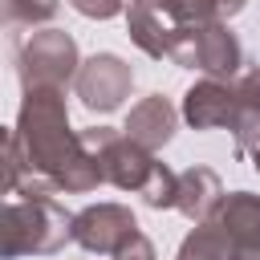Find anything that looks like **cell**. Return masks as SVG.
Masks as SVG:
<instances>
[{
  "instance_id": "6da1fadb",
  "label": "cell",
  "mask_w": 260,
  "mask_h": 260,
  "mask_svg": "<svg viewBox=\"0 0 260 260\" xmlns=\"http://www.w3.org/2000/svg\"><path fill=\"white\" fill-rule=\"evenodd\" d=\"M16 138L20 150L28 158V171L49 179L57 191L69 195H85L102 183L98 158L85 146L81 130L69 126V106H65V89L57 85H32L24 89V102L16 110Z\"/></svg>"
},
{
  "instance_id": "7a4b0ae2",
  "label": "cell",
  "mask_w": 260,
  "mask_h": 260,
  "mask_svg": "<svg viewBox=\"0 0 260 260\" xmlns=\"http://www.w3.org/2000/svg\"><path fill=\"white\" fill-rule=\"evenodd\" d=\"M73 240V215L53 199V191L12 195L0 211V256H53Z\"/></svg>"
},
{
  "instance_id": "3957f363",
  "label": "cell",
  "mask_w": 260,
  "mask_h": 260,
  "mask_svg": "<svg viewBox=\"0 0 260 260\" xmlns=\"http://www.w3.org/2000/svg\"><path fill=\"white\" fill-rule=\"evenodd\" d=\"M167 61L183 65V69H199L207 77H240L244 65V45L240 37L228 28V20H211V24H171V53Z\"/></svg>"
},
{
  "instance_id": "277c9868",
  "label": "cell",
  "mask_w": 260,
  "mask_h": 260,
  "mask_svg": "<svg viewBox=\"0 0 260 260\" xmlns=\"http://www.w3.org/2000/svg\"><path fill=\"white\" fill-rule=\"evenodd\" d=\"M77 69H81V53L65 28H37L32 37L16 41V77L24 89L32 85L65 89L69 81H77Z\"/></svg>"
},
{
  "instance_id": "5b68a950",
  "label": "cell",
  "mask_w": 260,
  "mask_h": 260,
  "mask_svg": "<svg viewBox=\"0 0 260 260\" xmlns=\"http://www.w3.org/2000/svg\"><path fill=\"white\" fill-rule=\"evenodd\" d=\"M81 138L98 158L102 183H110L118 191H138V195L146 191V183L158 167V158L146 146H138L126 130H114V126H89V130H81Z\"/></svg>"
},
{
  "instance_id": "8992f818",
  "label": "cell",
  "mask_w": 260,
  "mask_h": 260,
  "mask_svg": "<svg viewBox=\"0 0 260 260\" xmlns=\"http://www.w3.org/2000/svg\"><path fill=\"white\" fill-rule=\"evenodd\" d=\"M73 89L89 114H114V110H122V102L134 89V69L118 53H93L81 61Z\"/></svg>"
},
{
  "instance_id": "52a82bcc",
  "label": "cell",
  "mask_w": 260,
  "mask_h": 260,
  "mask_svg": "<svg viewBox=\"0 0 260 260\" xmlns=\"http://www.w3.org/2000/svg\"><path fill=\"white\" fill-rule=\"evenodd\" d=\"M138 236V219L126 203H89L73 211V244L93 256H118Z\"/></svg>"
},
{
  "instance_id": "ba28073f",
  "label": "cell",
  "mask_w": 260,
  "mask_h": 260,
  "mask_svg": "<svg viewBox=\"0 0 260 260\" xmlns=\"http://www.w3.org/2000/svg\"><path fill=\"white\" fill-rule=\"evenodd\" d=\"M183 118L195 130H232L240 118V98H236V77H203L183 93Z\"/></svg>"
},
{
  "instance_id": "9c48e42d",
  "label": "cell",
  "mask_w": 260,
  "mask_h": 260,
  "mask_svg": "<svg viewBox=\"0 0 260 260\" xmlns=\"http://www.w3.org/2000/svg\"><path fill=\"white\" fill-rule=\"evenodd\" d=\"M211 219L232 240L236 260L260 256V195H252V191H228L219 199V207H215Z\"/></svg>"
},
{
  "instance_id": "30bf717a",
  "label": "cell",
  "mask_w": 260,
  "mask_h": 260,
  "mask_svg": "<svg viewBox=\"0 0 260 260\" xmlns=\"http://www.w3.org/2000/svg\"><path fill=\"white\" fill-rule=\"evenodd\" d=\"M179 114H183V110H175V106H171V98L150 93V98H142L138 106H130V114H126V126H122V130H126L138 146H146L150 154H158V150L175 138Z\"/></svg>"
},
{
  "instance_id": "8fae6325",
  "label": "cell",
  "mask_w": 260,
  "mask_h": 260,
  "mask_svg": "<svg viewBox=\"0 0 260 260\" xmlns=\"http://www.w3.org/2000/svg\"><path fill=\"white\" fill-rule=\"evenodd\" d=\"M223 195H228V191H223L219 175H215L211 167H203V162H191L187 171H179V199H175V211H183L191 223H203V219L215 215V207H219Z\"/></svg>"
},
{
  "instance_id": "7c38bea8",
  "label": "cell",
  "mask_w": 260,
  "mask_h": 260,
  "mask_svg": "<svg viewBox=\"0 0 260 260\" xmlns=\"http://www.w3.org/2000/svg\"><path fill=\"white\" fill-rule=\"evenodd\" d=\"M126 32H130V41H134L146 57H154V61H162V57L171 53V20H167L150 0H130V4H126Z\"/></svg>"
},
{
  "instance_id": "4fadbf2b",
  "label": "cell",
  "mask_w": 260,
  "mask_h": 260,
  "mask_svg": "<svg viewBox=\"0 0 260 260\" xmlns=\"http://www.w3.org/2000/svg\"><path fill=\"white\" fill-rule=\"evenodd\" d=\"M236 98H240V118L232 126L236 154H248L260 138V65L236 77Z\"/></svg>"
},
{
  "instance_id": "5bb4252c",
  "label": "cell",
  "mask_w": 260,
  "mask_h": 260,
  "mask_svg": "<svg viewBox=\"0 0 260 260\" xmlns=\"http://www.w3.org/2000/svg\"><path fill=\"white\" fill-rule=\"evenodd\" d=\"M0 4H4L8 24H28V28L49 24L57 16V8H61V0H0Z\"/></svg>"
},
{
  "instance_id": "9a60e30c",
  "label": "cell",
  "mask_w": 260,
  "mask_h": 260,
  "mask_svg": "<svg viewBox=\"0 0 260 260\" xmlns=\"http://www.w3.org/2000/svg\"><path fill=\"white\" fill-rule=\"evenodd\" d=\"M175 199H179V171H171L167 162H158L154 175H150V183H146V191H142V203L154 207V211H167V207H175Z\"/></svg>"
},
{
  "instance_id": "2e32d148",
  "label": "cell",
  "mask_w": 260,
  "mask_h": 260,
  "mask_svg": "<svg viewBox=\"0 0 260 260\" xmlns=\"http://www.w3.org/2000/svg\"><path fill=\"white\" fill-rule=\"evenodd\" d=\"M28 158L20 150V138L16 130H4V195H16L24 183H28Z\"/></svg>"
},
{
  "instance_id": "e0dca14e",
  "label": "cell",
  "mask_w": 260,
  "mask_h": 260,
  "mask_svg": "<svg viewBox=\"0 0 260 260\" xmlns=\"http://www.w3.org/2000/svg\"><path fill=\"white\" fill-rule=\"evenodd\" d=\"M69 4H73V12H81L89 20H110V16L126 12V0H69Z\"/></svg>"
},
{
  "instance_id": "ac0fdd59",
  "label": "cell",
  "mask_w": 260,
  "mask_h": 260,
  "mask_svg": "<svg viewBox=\"0 0 260 260\" xmlns=\"http://www.w3.org/2000/svg\"><path fill=\"white\" fill-rule=\"evenodd\" d=\"M114 260H158V256H154V244H150V240L138 232V236H134V240H130V244H126V248L114 256Z\"/></svg>"
},
{
  "instance_id": "d6986e66",
  "label": "cell",
  "mask_w": 260,
  "mask_h": 260,
  "mask_svg": "<svg viewBox=\"0 0 260 260\" xmlns=\"http://www.w3.org/2000/svg\"><path fill=\"white\" fill-rule=\"evenodd\" d=\"M248 158H252V167H256V171H260V138H256V146H252V150H248Z\"/></svg>"
}]
</instances>
